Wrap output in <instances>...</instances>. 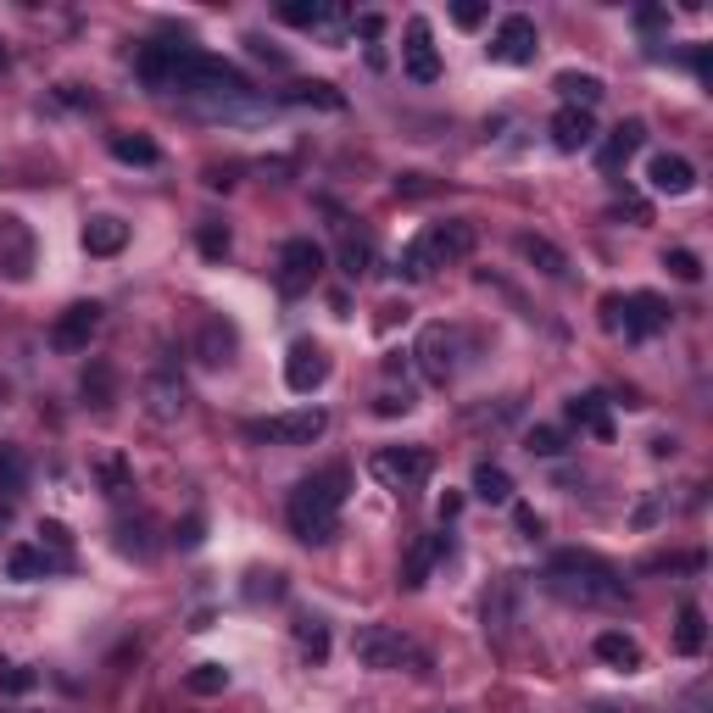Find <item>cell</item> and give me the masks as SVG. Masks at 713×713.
Masks as SVG:
<instances>
[{"mask_svg":"<svg viewBox=\"0 0 713 713\" xmlns=\"http://www.w3.org/2000/svg\"><path fill=\"white\" fill-rule=\"evenodd\" d=\"M196 351H201V363H207V369L229 363V356H234V329H229L223 318H207V323H201V340H196Z\"/></svg>","mask_w":713,"mask_h":713,"instance_id":"27","label":"cell"},{"mask_svg":"<svg viewBox=\"0 0 713 713\" xmlns=\"http://www.w3.org/2000/svg\"><path fill=\"white\" fill-rule=\"evenodd\" d=\"M413 356H418V369H424L429 385H452L458 369H463V356H469V334L458 323H424Z\"/></svg>","mask_w":713,"mask_h":713,"instance_id":"3","label":"cell"},{"mask_svg":"<svg viewBox=\"0 0 713 713\" xmlns=\"http://www.w3.org/2000/svg\"><path fill=\"white\" fill-rule=\"evenodd\" d=\"M0 529H7V507H0Z\"/></svg>","mask_w":713,"mask_h":713,"instance_id":"55","label":"cell"},{"mask_svg":"<svg viewBox=\"0 0 713 713\" xmlns=\"http://www.w3.org/2000/svg\"><path fill=\"white\" fill-rule=\"evenodd\" d=\"M29 491V458H23V446H0V496H23Z\"/></svg>","mask_w":713,"mask_h":713,"instance_id":"33","label":"cell"},{"mask_svg":"<svg viewBox=\"0 0 713 713\" xmlns=\"http://www.w3.org/2000/svg\"><path fill=\"white\" fill-rule=\"evenodd\" d=\"M356 34H363V40H380V34H385V18H380V12H363V18H356Z\"/></svg>","mask_w":713,"mask_h":713,"instance_id":"49","label":"cell"},{"mask_svg":"<svg viewBox=\"0 0 713 713\" xmlns=\"http://www.w3.org/2000/svg\"><path fill=\"white\" fill-rule=\"evenodd\" d=\"M636 23H641V29H669V12H663V7H641Z\"/></svg>","mask_w":713,"mask_h":713,"instance_id":"50","label":"cell"},{"mask_svg":"<svg viewBox=\"0 0 713 713\" xmlns=\"http://www.w3.org/2000/svg\"><path fill=\"white\" fill-rule=\"evenodd\" d=\"M569 424H580L585 435H596V440H613V418H607V396H596V391H585V396H574L569 402Z\"/></svg>","mask_w":713,"mask_h":713,"instance_id":"22","label":"cell"},{"mask_svg":"<svg viewBox=\"0 0 713 713\" xmlns=\"http://www.w3.org/2000/svg\"><path fill=\"white\" fill-rule=\"evenodd\" d=\"M323 429H329L323 407H290V413H267V418L245 424V435L262 446H312V440H323Z\"/></svg>","mask_w":713,"mask_h":713,"instance_id":"5","label":"cell"},{"mask_svg":"<svg viewBox=\"0 0 713 713\" xmlns=\"http://www.w3.org/2000/svg\"><path fill=\"white\" fill-rule=\"evenodd\" d=\"M318 274H323V245L318 240L296 234V240L279 245V290L285 296H307L318 285Z\"/></svg>","mask_w":713,"mask_h":713,"instance_id":"7","label":"cell"},{"mask_svg":"<svg viewBox=\"0 0 713 713\" xmlns=\"http://www.w3.org/2000/svg\"><path fill=\"white\" fill-rule=\"evenodd\" d=\"M323 380H329V351H323L318 340H296L290 356H285V385H290L296 396H312Z\"/></svg>","mask_w":713,"mask_h":713,"instance_id":"11","label":"cell"},{"mask_svg":"<svg viewBox=\"0 0 713 713\" xmlns=\"http://www.w3.org/2000/svg\"><path fill=\"white\" fill-rule=\"evenodd\" d=\"M0 274L12 285H23L34 274V234L23 218H0Z\"/></svg>","mask_w":713,"mask_h":713,"instance_id":"13","label":"cell"},{"mask_svg":"<svg viewBox=\"0 0 713 713\" xmlns=\"http://www.w3.org/2000/svg\"><path fill=\"white\" fill-rule=\"evenodd\" d=\"M485 18H491V12L474 7V0H458V7H452V23H458V29H480Z\"/></svg>","mask_w":713,"mask_h":713,"instance_id":"45","label":"cell"},{"mask_svg":"<svg viewBox=\"0 0 713 713\" xmlns=\"http://www.w3.org/2000/svg\"><path fill=\"white\" fill-rule=\"evenodd\" d=\"M658 518H669V491H652V496L630 513V524H636V529H652Z\"/></svg>","mask_w":713,"mask_h":713,"instance_id":"44","label":"cell"},{"mask_svg":"<svg viewBox=\"0 0 713 713\" xmlns=\"http://www.w3.org/2000/svg\"><path fill=\"white\" fill-rule=\"evenodd\" d=\"M340 274L345 279H369L374 274V240L369 234H345L340 240Z\"/></svg>","mask_w":713,"mask_h":713,"instance_id":"29","label":"cell"},{"mask_svg":"<svg viewBox=\"0 0 713 713\" xmlns=\"http://www.w3.org/2000/svg\"><path fill=\"white\" fill-rule=\"evenodd\" d=\"M641 145H647V123H641V118H624V123L596 145V167H602V173H618V167L630 162Z\"/></svg>","mask_w":713,"mask_h":713,"instance_id":"17","label":"cell"},{"mask_svg":"<svg viewBox=\"0 0 713 713\" xmlns=\"http://www.w3.org/2000/svg\"><path fill=\"white\" fill-rule=\"evenodd\" d=\"M0 73H7V45H0Z\"/></svg>","mask_w":713,"mask_h":713,"instance_id":"54","label":"cell"},{"mask_svg":"<svg viewBox=\"0 0 713 713\" xmlns=\"http://www.w3.org/2000/svg\"><path fill=\"white\" fill-rule=\"evenodd\" d=\"M229 680H234V674H229L223 663H196V669L185 674V691H190V696H223Z\"/></svg>","mask_w":713,"mask_h":713,"instance_id":"34","label":"cell"},{"mask_svg":"<svg viewBox=\"0 0 713 713\" xmlns=\"http://www.w3.org/2000/svg\"><path fill=\"white\" fill-rule=\"evenodd\" d=\"M524 452H529V458H563V452H569V435H563L558 424H535V429L524 435Z\"/></svg>","mask_w":713,"mask_h":713,"instance_id":"35","label":"cell"},{"mask_svg":"<svg viewBox=\"0 0 713 713\" xmlns=\"http://www.w3.org/2000/svg\"><path fill=\"white\" fill-rule=\"evenodd\" d=\"M558 96H563V107H580V112H591L602 96H607V84L596 78V73H558Z\"/></svg>","mask_w":713,"mask_h":713,"instance_id":"23","label":"cell"},{"mask_svg":"<svg viewBox=\"0 0 713 713\" xmlns=\"http://www.w3.org/2000/svg\"><path fill=\"white\" fill-rule=\"evenodd\" d=\"M101 334V307L96 301H73L56 323H51V345L62 351V356H78V351H89V340Z\"/></svg>","mask_w":713,"mask_h":713,"instance_id":"9","label":"cell"},{"mask_svg":"<svg viewBox=\"0 0 713 713\" xmlns=\"http://www.w3.org/2000/svg\"><path fill=\"white\" fill-rule=\"evenodd\" d=\"M547 591L563 596V602H580V607H618L624 596H630L624 574L596 552H558L547 563Z\"/></svg>","mask_w":713,"mask_h":713,"instance_id":"1","label":"cell"},{"mask_svg":"<svg viewBox=\"0 0 713 713\" xmlns=\"http://www.w3.org/2000/svg\"><path fill=\"white\" fill-rule=\"evenodd\" d=\"M96 480H101L107 496H129V491H134V469H129L123 452H101V458H96Z\"/></svg>","mask_w":713,"mask_h":713,"instance_id":"32","label":"cell"},{"mask_svg":"<svg viewBox=\"0 0 713 713\" xmlns=\"http://www.w3.org/2000/svg\"><path fill=\"white\" fill-rule=\"evenodd\" d=\"M369 474L385 485V491H413L435 474V458L429 446H380V452L369 458Z\"/></svg>","mask_w":713,"mask_h":713,"instance_id":"6","label":"cell"},{"mask_svg":"<svg viewBox=\"0 0 713 713\" xmlns=\"http://www.w3.org/2000/svg\"><path fill=\"white\" fill-rule=\"evenodd\" d=\"M285 101H290V107H318V112H345V96H340L334 84H323V78H307V84H296Z\"/></svg>","mask_w":713,"mask_h":713,"instance_id":"30","label":"cell"},{"mask_svg":"<svg viewBox=\"0 0 713 713\" xmlns=\"http://www.w3.org/2000/svg\"><path fill=\"white\" fill-rule=\"evenodd\" d=\"M40 685V669H29V663H18V669H0V691L7 696H29Z\"/></svg>","mask_w":713,"mask_h":713,"instance_id":"42","label":"cell"},{"mask_svg":"<svg viewBox=\"0 0 713 713\" xmlns=\"http://www.w3.org/2000/svg\"><path fill=\"white\" fill-rule=\"evenodd\" d=\"M407 407H413V396H407V391H402V396H396V391H380V402H374V413H380V418H396V413H407Z\"/></svg>","mask_w":713,"mask_h":713,"instance_id":"46","label":"cell"},{"mask_svg":"<svg viewBox=\"0 0 713 713\" xmlns=\"http://www.w3.org/2000/svg\"><path fill=\"white\" fill-rule=\"evenodd\" d=\"M663 329H669V307H663L652 290L618 301V334H624V340H652V334H663Z\"/></svg>","mask_w":713,"mask_h":713,"instance_id":"12","label":"cell"},{"mask_svg":"<svg viewBox=\"0 0 713 713\" xmlns=\"http://www.w3.org/2000/svg\"><path fill=\"white\" fill-rule=\"evenodd\" d=\"M469 485H474V496H480V502H491V507H507V502H513V474H507V469H496V463H480Z\"/></svg>","mask_w":713,"mask_h":713,"instance_id":"28","label":"cell"},{"mask_svg":"<svg viewBox=\"0 0 713 713\" xmlns=\"http://www.w3.org/2000/svg\"><path fill=\"white\" fill-rule=\"evenodd\" d=\"M396 190H402V196H429L435 185H429V173H402V178H396Z\"/></svg>","mask_w":713,"mask_h":713,"instance_id":"47","label":"cell"},{"mask_svg":"<svg viewBox=\"0 0 713 713\" xmlns=\"http://www.w3.org/2000/svg\"><path fill=\"white\" fill-rule=\"evenodd\" d=\"M663 267H669L674 279H685V285H696V279H702V256H696V251H685V245H674V251L663 256Z\"/></svg>","mask_w":713,"mask_h":713,"instance_id":"39","label":"cell"},{"mask_svg":"<svg viewBox=\"0 0 713 713\" xmlns=\"http://www.w3.org/2000/svg\"><path fill=\"white\" fill-rule=\"evenodd\" d=\"M513 518H518V529H524V535H541V529H547L535 507H513Z\"/></svg>","mask_w":713,"mask_h":713,"instance_id":"48","label":"cell"},{"mask_svg":"<svg viewBox=\"0 0 713 713\" xmlns=\"http://www.w3.org/2000/svg\"><path fill=\"white\" fill-rule=\"evenodd\" d=\"M596 658L607 663V669H618V674H636L647 658H641V641L636 636H624V630H602L596 636Z\"/></svg>","mask_w":713,"mask_h":713,"instance_id":"20","label":"cell"},{"mask_svg":"<svg viewBox=\"0 0 713 713\" xmlns=\"http://www.w3.org/2000/svg\"><path fill=\"white\" fill-rule=\"evenodd\" d=\"M463 513V496H440V524H452Z\"/></svg>","mask_w":713,"mask_h":713,"instance_id":"52","label":"cell"},{"mask_svg":"<svg viewBox=\"0 0 713 713\" xmlns=\"http://www.w3.org/2000/svg\"><path fill=\"white\" fill-rule=\"evenodd\" d=\"M201 541H207V518H201V513H190L185 524L173 529V547H178V552H196Z\"/></svg>","mask_w":713,"mask_h":713,"instance_id":"43","label":"cell"},{"mask_svg":"<svg viewBox=\"0 0 713 713\" xmlns=\"http://www.w3.org/2000/svg\"><path fill=\"white\" fill-rule=\"evenodd\" d=\"M618 301L624 296H602V329H613V334H618Z\"/></svg>","mask_w":713,"mask_h":713,"instance_id":"51","label":"cell"},{"mask_svg":"<svg viewBox=\"0 0 713 713\" xmlns=\"http://www.w3.org/2000/svg\"><path fill=\"white\" fill-rule=\"evenodd\" d=\"M446 547H452L446 535H418L413 552H407V563H402V585H407V591H418V585L429 580V569L446 558Z\"/></svg>","mask_w":713,"mask_h":713,"instance_id":"19","label":"cell"},{"mask_svg":"<svg viewBox=\"0 0 713 713\" xmlns=\"http://www.w3.org/2000/svg\"><path fill=\"white\" fill-rule=\"evenodd\" d=\"M40 547H51V558L67 563V552H73V529L56 524V518H45V524H40Z\"/></svg>","mask_w":713,"mask_h":713,"instance_id":"41","label":"cell"},{"mask_svg":"<svg viewBox=\"0 0 713 713\" xmlns=\"http://www.w3.org/2000/svg\"><path fill=\"white\" fill-rule=\"evenodd\" d=\"M402 67L413 84H435L440 78V51L429 40V23L424 18H407V45H402Z\"/></svg>","mask_w":713,"mask_h":713,"instance_id":"14","label":"cell"},{"mask_svg":"<svg viewBox=\"0 0 713 713\" xmlns=\"http://www.w3.org/2000/svg\"><path fill=\"white\" fill-rule=\"evenodd\" d=\"M140 407L156 424H178V418H185V407H190V391H185V380H178V374H151V380H140Z\"/></svg>","mask_w":713,"mask_h":713,"instance_id":"10","label":"cell"},{"mask_svg":"<svg viewBox=\"0 0 713 713\" xmlns=\"http://www.w3.org/2000/svg\"><path fill=\"white\" fill-rule=\"evenodd\" d=\"M196 245H201V256L223 262V256H229V245H234V234H229V223L207 218V223H196Z\"/></svg>","mask_w":713,"mask_h":713,"instance_id":"36","label":"cell"},{"mask_svg":"<svg viewBox=\"0 0 713 713\" xmlns=\"http://www.w3.org/2000/svg\"><path fill=\"white\" fill-rule=\"evenodd\" d=\"M296 647H301L312 663H323V658H329V630H323L318 618H301V624H296Z\"/></svg>","mask_w":713,"mask_h":713,"instance_id":"37","label":"cell"},{"mask_svg":"<svg viewBox=\"0 0 713 713\" xmlns=\"http://www.w3.org/2000/svg\"><path fill=\"white\" fill-rule=\"evenodd\" d=\"M118 552H123V558H151V541H145V524H140V518H134V524H129V518L118 524Z\"/></svg>","mask_w":713,"mask_h":713,"instance_id":"40","label":"cell"},{"mask_svg":"<svg viewBox=\"0 0 713 713\" xmlns=\"http://www.w3.org/2000/svg\"><path fill=\"white\" fill-rule=\"evenodd\" d=\"M84 251L89 256H118L123 245H129V223L123 218H112V212H96V218H84Z\"/></svg>","mask_w":713,"mask_h":713,"instance_id":"18","label":"cell"},{"mask_svg":"<svg viewBox=\"0 0 713 713\" xmlns=\"http://www.w3.org/2000/svg\"><path fill=\"white\" fill-rule=\"evenodd\" d=\"M62 101H67V107H89V96H84L78 84H62Z\"/></svg>","mask_w":713,"mask_h":713,"instance_id":"53","label":"cell"},{"mask_svg":"<svg viewBox=\"0 0 713 713\" xmlns=\"http://www.w3.org/2000/svg\"><path fill=\"white\" fill-rule=\"evenodd\" d=\"M535 51H541V34H535V18H524V12H507V18L496 23L491 45H485V56L502 62V67H529Z\"/></svg>","mask_w":713,"mask_h":713,"instance_id":"8","label":"cell"},{"mask_svg":"<svg viewBox=\"0 0 713 713\" xmlns=\"http://www.w3.org/2000/svg\"><path fill=\"white\" fill-rule=\"evenodd\" d=\"M547 134H552V145H558L563 156H580V151L596 145V118L580 112V107H558V118L547 123Z\"/></svg>","mask_w":713,"mask_h":713,"instance_id":"15","label":"cell"},{"mask_svg":"<svg viewBox=\"0 0 713 713\" xmlns=\"http://www.w3.org/2000/svg\"><path fill=\"white\" fill-rule=\"evenodd\" d=\"M702 647H707V613H702L696 602H685V607H680V624H674V652H680V658H702Z\"/></svg>","mask_w":713,"mask_h":713,"instance_id":"24","label":"cell"},{"mask_svg":"<svg viewBox=\"0 0 713 713\" xmlns=\"http://www.w3.org/2000/svg\"><path fill=\"white\" fill-rule=\"evenodd\" d=\"M84 396L96 407H112V363H89L84 369Z\"/></svg>","mask_w":713,"mask_h":713,"instance_id":"38","label":"cell"},{"mask_svg":"<svg viewBox=\"0 0 713 713\" xmlns=\"http://www.w3.org/2000/svg\"><path fill=\"white\" fill-rule=\"evenodd\" d=\"M647 185H652L658 196H691V190H696V167H691L685 156H674V151H658V156L647 162Z\"/></svg>","mask_w":713,"mask_h":713,"instance_id":"16","label":"cell"},{"mask_svg":"<svg viewBox=\"0 0 713 713\" xmlns=\"http://www.w3.org/2000/svg\"><path fill=\"white\" fill-rule=\"evenodd\" d=\"M51 569H62V558H51L45 547H12V552H7V580H18V585H34V580H45Z\"/></svg>","mask_w":713,"mask_h":713,"instance_id":"21","label":"cell"},{"mask_svg":"<svg viewBox=\"0 0 713 713\" xmlns=\"http://www.w3.org/2000/svg\"><path fill=\"white\" fill-rule=\"evenodd\" d=\"M518 251H524V262L541 267L547 279H563V274H569V256H563L547 234H518Z\"/></svg>","mask_w":713,"mask_h":713,"instance_id":"25","label":"cell"},{"mask_svg":"<svg viewBox=\"0 0 713 713\" xmlns=\"http://www.w3.org/2000/svg\"><path fill=\"white\" fill-rule=\"evenodd\" d=\"M340 502H345V469H329V474H312L290 491L285 513H290V529L296 541L307 547H329L340 535Z\"/></svg>","mask_w":713,"mask_h":713,"instance_id":"2","label":"cell"},{"mask_svg":"<svg viewBox=\"0 0 713 713\" xmlns=\"http://www.w3.org/2000/svg\"><path fill=\"white\" fill-rule=\"evenodd\" d=\"M351 658L363 663V669H407V663H424V652L396 630V624H356V636H351Z\"/></svg>","mask_w":713,"mask_h":713,"instance_id":"4","label":"cell"},{"mask_svg":"<svg viewBox=\"0 0 713 713\" xmlns=\"http://www.w3.org/2000/svg\"><path fill=\"white\" fill-rule=\"evenodd\" d=\"M279 18L290 29H329V23H340V7H329V0H285Z\"/></svg>","mask_w":713,"mask_h":713,"instance_id":"26","label":"cell"},{"mask_svg":"<svg viewBox=\"0 0 713 713\" xmlns=\"http://www.w3.org/2000/svg\"><path fill=\"white\" fill-rule=\"evenodd\" d=\"M112 156L129 162V167H156L162 162V145L151 134H112Z\"/></svg>","mask_w":713,"mask_h":713,"instance_id":"31","label":"cell"}]
</instances>
